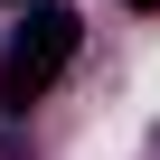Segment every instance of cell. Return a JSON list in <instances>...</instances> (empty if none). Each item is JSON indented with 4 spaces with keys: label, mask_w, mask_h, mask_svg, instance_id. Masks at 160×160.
I'll use <instances>...</instances> for the list:
<instances>
[{
    "label": "cell",
    "mask_w": 160,
    "mask_h": 160,
    "mask_svg": "<svg viewBox=\"0 0 160 160\" xmlns=\"http://www.w3.org/2000/svg\"><path fill=\"white\" fill-rule=\"evenodd\" d=\"M75 38H85V19L75 10H28V28H19V47H10V66H0V104H28V94H47V75L75 57Z\"/></svg>",
    "instance_id": "obj_1"
},
{
    "label": "cell",
    "mask_w": 160,
    "mask_h": 160,
    "mask_svg": "<svg viewBox=\"0 0 160 160\" xmlns=\"http://www.w3.org/2000/svg\"><path fill=\"white\" fill-rule=\"evenodd\" d=\"M132 10H160V0H132Z\"/></svg>",
    "instance_id": "obj_2"
},
{
    "label": "cell",
    "mask_w": 160,
    "mask_h": 160,
    "mask_svg": "<svg viewBox=\"0 0 160 160\" xmlns=\"http://www.w3.org/2000/svg\"><path fill=\"white\" fill-rule=\"evenodd\" d=\"M0 160H10V132H0Z\"/></svg>",
    "instance_id": "obj_3"
}]
</instances>
